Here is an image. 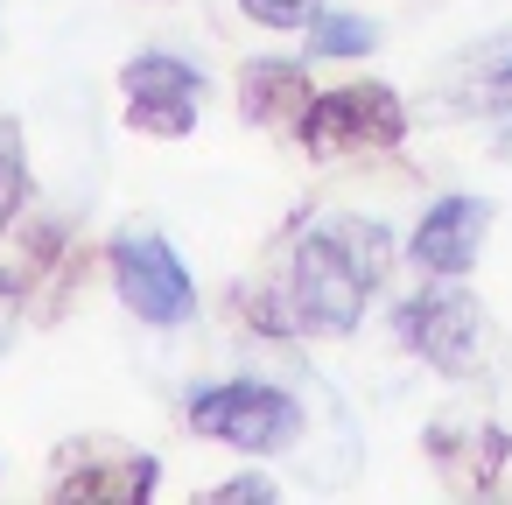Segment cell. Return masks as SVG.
Returning <instances> with one entry per match:
<instances>
[{"label": "cell", "instance_id": "3957f363", "mask_svg": "<svg viewBox=\"0 0 512 505\" xmlns=\"http://www.w3.org/2000/svg\"><path fill=\"white\" fill-rule=\"evenodd\" d=\"M295 141H302L316 162L400 148V141H407V106H400L393 85H337V92H316V106L302 113Z\"/></svg>", "mask_w": 512, "mask_h": 505}, {"label": "cell", "instance_id": "7c38bea8", "mask_svg": "<svg viewBox=\"0 0 512 505\" xmlns=\"http://www.w3.org/2000/svg\"><path fill=\"white\" fill-rule=\"evenodd\" d=\"M57 253H64V232H57L50 218L22 211L8 232H0V302L36 295V288H43V274L57 267Z\"/></svg>", "mask_w": 512, "mask_h": 505}, {"label": "cell", "instance_id": "8992f818", "mask_svg": "<svg viewBox=\"0 0 512 505\" xmlns=\"http://www.w3.org/2000/svg\"><path fill=\"white\" fill-rule=\"evenodd\" d=\"M162 484V463L120 442H71L57 449V477L50 498L57 505H148Z\"/></svg>", "mask_w": 512, "mask_h": 505}, {"label": "cell", "instance_id": "5b68a950", "mask_svg": "<svg viewBox=\"0 0 512 505\" xmlns=\"http://www.w3.org/2000/svg\"><path fill=\"white\" fill-rule=\"evenodd\" d=\"M113 288H120L127 316H141V323H155V330H176V323L197 316V281H190V267H183L176 246H169L162 232H148V225H127V232L113 239Z\"/></svg>", "mask_w": 512, "mask_h": 505}, {"label": "cell", "instance_id": "52a82bcc", "mask_svg": "<svg viewBox=\"0 0 512 505\" xmlns=\"http://www.w3.org/2000/svg\"><path fill=\"white\" fill-rule=\"evenodd\" d=\"M120 99H127V127H134V134H148V141H183V134L197 127L204 78H197L183 57L148 50V57H127Z\"/></svg>", "mask_w": 512, "mask_h": 505}, {"label": "cell", "instance_id": "5bb4252c", "mask_svg": "<svg viewBox=\"0 0 512 505\" xmlns=\"http://www.w3.org/2000/svg\"><path fill=\"white\" fill-rule=\"evenodd\" d=\"M379 29L365 15H316L309 22V57H372Z\"/></svg>", "mask_w": 512, "mask_h": 505}, {"label": "cell", "instance_id": "2e32d148", "mask_svg": "<svg viewBox=\"0 0 512 505\" xmlns=\"http://www.w3.org/2000/svg\"><path fill=\"white\" fill-rule=\"evenodd\" d=\"M253 498L267 505V498H274V477H232V484L211 491V505H253Z\"/></svg>", "mask_w": 512, "mask_h": 505}, {"label": "cell", "instance_id": "9c48e42d", "mask_svg": "<svg viewBox=\"0 0 512 505\" xmlns=\"http://www.w3.org/2000/svg\"><path fill=\"white\" fill-rule=\"evenodd\" d=\"M484 239H491V204L484 197H435L414 225V267L435 274V281H463L477 260H484Z\"/></svg>", "mask_w": 512, "mask_h": 505}, {"label": "cell", "instance_id": "4fadbf2b", "mask_svg": "<svg viewBox=\"0 0 512 505\" xmlns=\"http://www.w3.org/2000/svg\"><path fill=\"white\" fill-rule=\"evenodd\" d=\"M36 204V190H29V155H22V127L0 113V232H8L22 211Z\"/></svg>", "mask_w": 512, "mask_h": 505}, {"label": "cell", "instance_id": "7a4b0ae2", "mask_svg": "<svg viewBox=\"0 0 512 505\" xmlns=\"http://www.w3.org/2000/svg\"><path fill=\"white\" fill-rule=\"evenodd\" d=\"M190 428L246 456H281L302 442V400L267 379H218L190 393Z\"/></svg>", "mask_w": 512, "mask_h": 505}, {"label": "cell", "instance_id": "30bf717a", "mask_svg": "<svg viewBox=\"0 0 512 505\" xmlns=\"http://www.w3.org/2000/svg\"><path fill=\"white\" fill-rule=\"evenodd\" d=\"M428 456H435L449 491H491L505 456H512V435L484 428V421H449V428H428Z\"/></svg>", "mask_w": 512, "mask_h": 505}, {"label": "cell", "instance_id": "ba28073f", "mask_svg": "<svg viewBox=\"0 0 512 505\" xmlns=\"http://www.w3.org/2000/svg\"><path fill=\"white\" fill-rule=\"evenodd\" d=\"M435 106L456 113V120L512 113V29H491V36L463 43L456 57H442V71H435Z\"/></svg>", "mask_w": 512, "mask_h": 505}, {"label": "cell", "instance_id": "6da1fadb", "mask_svg": "<svg viewBox=\"0 0 512 505\" xmlns=\"http://www.w3.org/2000/svg\"><path fill=\"white\" fill-rule=\"evenodd\" d=\"M393 267V232L379 218H358V211H330L316 218L288 267H281V288H267L246 316L260 330H281V337H351L365 323V302L379 295Z\"/></svg>", "mask_w": 512, "mask_h": 505}, {"label": "cell", "instance_id": "277c9868", "mask_svg": "<svg viewBox=\"0 0 512 505\" xmlns=\"http://www.w3.org/2000/svg\"><path fill=\"white\" fill-rule=\"evenodd\" d=\"M393 330H400V344H407L428 372H442V379H477V372H484V309H477V295L456 288V281L407 295L400 316H393Z\"/></svg>", "mask_w": 512, "mask_h": 505}, {"label": "cell", "instance_id": "9a60e30c", "mask_svg": "<svg viewBox=\"0 0 512 505\" xmlns=\"http://www.w3.org/2000/svg\"><path fill=\"white\" fill-rule=\"evenodd\" d=\"M239 15L260 29H309L316 22V0H239Z\"/></svg>", "mask_w": 512, "mask_h": 505}, {"label": "cell", "instance_id": "8fae6325", "mask_svg": "<svg viewBox=\"0 0 512 505\" xmlns=\"http://www.w3.org/2000/svg\"><path fill=\"white\" fill-rule=\"evenodd\" d=\"M309 106H316V85H309L302 64H288V57H260V64L239 71V113H246L253 127L295 134Z\"/></svg>", "mask_w": 512, "mask_h": 505}]
</instances>
